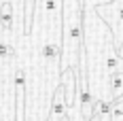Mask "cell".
Instances as JSON below:
<instances>
[{
	"label": "cell",
	"mask_w": 123,
	"mask_h": 121,
	"mask_svg": "<svg viewBox=\"0 0 123 121\" xmlns=\"http://www.w3.org/2000/svg\"><path fill=\"white\" fill-rule=\"evenodd\" d=\"M62 21V47H60V68H79L81 47H83V0H62L60 6Z\"/></svg>",
	"instance_id": "obj_1"
},
{
	"label": "cell",
	"mask_w": 123,
	"mask_h": 121,
	"mask_svg": "<svg viewBox=\"0 0 123 121\" xmlns=\"http://www.w3.org/2000/svg\"><path fill=\"white\" fill-rule=\"evenodd\" d=\"M100 17H104L111 24V36H112V47L115 51L123 43V0H112L111 4H104L98 9Z\"/></svg>",
	"instance_id": "obj_2"
},
{
	"label": "cell",
	"mask_w": 123,
	"mask_h": 121,
	"mask_svg": "<svg viewBox=\"0 0 123 121\" xmlns=\"http://www.w3.org/2000/svg\"><path fill=\"white\" fill-rule=\"evenodd\" d=\"M60 6H62V0H34V11H40L47 17L60 15Z\"/></svg>",
	"instance_id": "obj_3"
},
{
	"label": "cell",
	"mask_w": 123,
	"mask_h": 121,
	"mask_svg": "<svg viewBox=\"0 0 123 121\" xmlns=\"http://www.w3.org/2000/svg\"><path fill=\"white\" fill-rule=\"evenodd\" d=\"M0 24L4 30L13 28V2H2L0 4Z\"/></svg>",
	"instance_id": "obj_4"
},
{
	"label": "cell",
	"mask_w": 123,
	"mask_h": 121,
	"mask_svg": "<svg viewBox=\"0 0 123 121\" xmlns=\"http://www.w3.org/2000/svg\"><path fill=\"white\" fill-rule=\"evenodd\" d=\"M32 21H34V0H24V32H32Z\"/></svg>",
	"instance_id": "obj_5"
},
{
	"label": "cell",
	"mask_w": 123,
	"mask_h": 121,
	"mask_svg": "<svg viewBox=\"0 0 123 121\" xmlns=\"http://www.w3.org/2000/svg\"><path fill=\"white\" fill-rule=\"evenodd\" d=\"M111 96H112V100L123 98V72L111 74Z\"/></svg>",
	"instance_id": "obj_6"
},
{
	"label": "cell",
	"mask_w": 123,
	"mask_h": 121,
	"mask_svg": "<svg viewBox=\"0 0 123 121\" xmlns=\"http://www.w3.org/2000/svg\"><path fill=\"white\" fill-rule=\"evenodd\" d=\"M111 121H123V98L111 102Z\"/></svg>",
	"instance_id": "obj_7"
},
{
	"label": "cell",
	"mask_w": 123,
	"mask_h": 121,
	"mask_svg": "<svg viewBox=\"0 0 123 121\" xmlns=\"http://www.w3.org/2000/svg\"><path fill=\"white\" fill-rule=\"evenodd\" d=\"M57 55H60V47H57L55 43H47V45H43V57H45L47 62H53Z\"/></svg>",
	"instance_id": "obj_8"
},
{
	"label": "cell",
	"mask_w": 123,
	"mask_h": 121,
	"mask_svg": "<svg viewBox=\"0 0 123 121\" xmlns=\"http://www.w3.org/2000/svg\"><path fill=\"white\" fill-rule=\"evenodd\" d=\"M112 0H83V11H93V9H100L104 4H111Z\"/></svg>",
	"instance_id": "obj_9"
},
{
	"label": "cell",
	"mask_w": 123,
	"mask_h": 121,
	"mask_svg": "<svg viewBox=\"0 0 123 121\" xmlns=\"http://www.w3.org/2000/svg\"><path fill=\"white\" fill-rule=\"evenodd\" d=\"M11 55H15V51H13L9 45H2V43H0V57H11Z\"/></svg>",
	"instance_id": "obj_10"
},
{
	"label": "cell",
	"mask_w": 123,
	"mask_h": 121,
	"mask_svg": "<svg viewBox=\"0 0 123 121\" xmlns=\"http://www.w3.org/2000/svg\"><path fill=\"white\" fill-rule=\"evenodd\" d=\"M62 121H70V119H68V115H66V117H64V119H62Z\"/></svg>",
	"instance_id": "obj_11"
}]
</instances>
